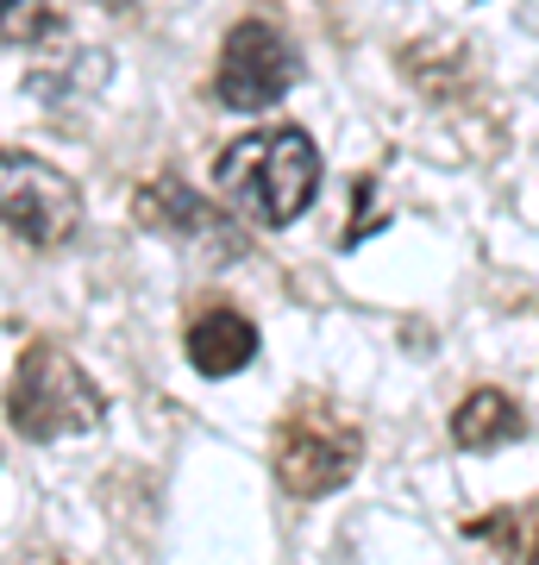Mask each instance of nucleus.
I'll return each mask as SVG.
<instances>
[{"instance_id":"9b49d317","label":"nucleus","mask_w":539,"mask_h":565,"mask_svg":"<svg viewBox=\"0 0 539 565\" xmlns=\"http://www.w3.org/2000/svg\"><path fill=\"white\" fill-rule=\"evenodd\" d=\"M107 7H126V0H107Z\"/></svg>"},{"instance_id":"20e7f679","label":"nucleus","mask_w":539,"mask_h":565,"mask_svg":"<svg viewBox=\"0 0 539 565\" xmlns=\"http://www.w3.org/2000/svg\"><path fill=\"white\" fill-rule=\"evenodd\" d=\"M0 226H13L25 245H63L82 226V189L57 163L0 151Z\"/></svg>"},{"instance_id":"0eeeda50","label":"nucleus","mask_w":539,"mask_h":565,"mask_svg":"<svg viewBox=\"0 0 539 565\" xmlns=\"http://www.w3.org/2000/svg\"><path fill=\"white\" fill-rule=\"evenodd\" d=\"M258 359V327L239 308H201L188 321V364L201 377H233Z\"/></svg>"},{"instance_id":"1a4fd4ad","label":"nucleus","mask_w":539,"mask_h":565,"mask_svg":"<svg viewBox=\"0 0 539 565\" xmlns=\"http://www.w3.org/2000/svg\"><path fill=\"white\" fill-rule=\"evenodd\" d=\"M464 534L483 546H496V553H508V559H539V503H508L496 515L471 522Z\"/></svg>"},{"instance_id":"f03ea898","label":"nucleus","mask_w":539,"mask_h":565,"mask_svg":"<svg viewBox=\"0 0 539 565\" xmlns=\"http://www.w3.org/2000/svg\"><path fill=\"white\" fill-rule=\"evenodd\" d=\"M7 415L25 440H69V434H95L100 427V390L82 377L76 359H63L57 345H32L20 359Z\"/></svg>"},{"instance_id":"7ed1b4c3","label":"nucleus","mask_w":539,"mask_h":565,"mask_svg":"<svg viewBox=\"0 0 539 565\" xmlns=\"http://www.w3.org/2000/svg\"><path fill=\"white\" fill-rule=\"evenodd\" d=\"M364 459L358 427L339 422L326 403H295L277 422V478L289 497H326L339 490Z\"/></svg>"},{"instance_id":"39448f33","label":"nucleus","mask_w":539,"mask_h":565,"mask_svg":"<svg viewBox=\"0 0 539 565\" xmlns=\"http://www.w3.org/2000/svg\"><path fill=\"white\" fill-rule=\"evenodd\" d=\"M289 88H295V51H289V39L263 20L233 25V39L220 51V102L239 107V114H263Z\"/></svg>"},{"instance_id":"6e6552de","label":"nucleus","mask_w":539,"mask_h":565,"mask_svg":"<svg viewBox=\"0 0 539 565\" xmlns=\"http://www.w3.org/2000/svg\"><path fill=\"white\" fill-rule=\"evenodd\" d=\"M527 434V415H520L502 390H471L459 403V415H452V440L464 446V452H489V446H508Z\"/></svg>"},{"instance_id":"9d476101","label":"nucleus","mask_w":539,"mask_h":565,"mask_svg":"<svg viewBox=\"0 0 539 565\" xmlns=\"http://www.w3.org/2000/svg\"><path fill=\"white\" fill-rule=\"evenodd\" d=\"M57 32V13L44 0H0V39L7 44H44Z\"/></svg>"},{"instance_id":"423d86ee","label":"nucleus","mask_w":539,"mask_h":565,"mask_svg":"<svg viewBox=\"0 0 539 565\" xmlns=\"http://www.w3.org/2000/svg\"><path fill=\"white\" fill-rule=\"evenodd\" d=\"M139 214L158 233H170V239H188L201 252H214V258H239V226H233V214L207 207L201 195H188L176 182H151L139 195Z\"/></svg>"},{"instance_id":"f257e3e1","label":"nucleus","mask_w":539,"mask_h":565,"mask_svg":"<svg viewBox=\"0 0 539 565\" xmlns=\"http://www.w3.org/2000/svg\"><path fill=\"white\" fill-rule=\"evenodd\" d=\"M214 182L233 202V214H245L258 226H289V221H301V207L314 202V189H320V151L295 126L251 132V139L220 151Z\"/></svg>"}]
</instances>
